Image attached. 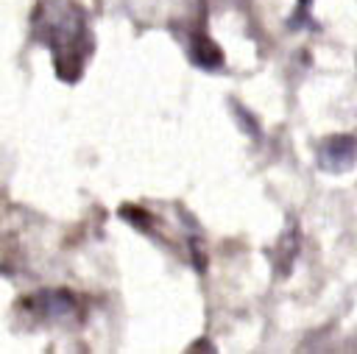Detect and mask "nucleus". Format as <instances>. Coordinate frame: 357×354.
I'll list each match as a JSON object with an SVG mask.
<instances>
[{
    "label": "nucleus",
    "instance_id": "obj_2",
    "mask_svg": "<svg viewBox=\"0 0 357 354\" xmlns=\"http://www.w3.org/2000/svg\"><path fill=\"white\" fill-rule=\"evenodd\" d=\"M357 164V137L332 134L318 145V167L326 173H346Z\"/></svg>",
    "mask_w": 357,
    "mask_h": 354
},
{
    "label": "nucleus",
    "instance_id": "obj_3",
    "mask_svg": "<svg viewBox=\"0 0 357 354\" xmlns=\"http://www.w3.org/2000/svg\"><path fill=\"white\" fill-rule=\"evenodd\" d=\"M22 307H28L33 315H42V318H64L75 309V295L70 290H39L28 295Z\"/></svg>",
    "mask_w": 357,
    "mask_h": 354
},
{
    "label": "nucleus",
    "instance_id": "obj_4",
    "mask_svg": "<svg viewBox=\"0 0 357 354\" xmlns=\"http://www.w3.org/2000/svg\"><path fill=\"white\" fill-rule=\"evenodd\" d=\"M190 50H192V61L201 64V67H206V70H215V67L223 64V53H220V47H218L206 33H192V39H190Z\"/></svg>",
    "mask_w": 357,
    "mask_h": 354
},
{
    "label": "nucleus",
    "instance_id": "obj_1",
    "mask_svg": "<svg viewBox=\"0 0 357 354\" xmlns=\"http://www.w3.org/2000/svg\"><path fill=\"white\" fill-rule=\"evenodd\" d=\"M45 42L53 53V64L64 81H75L84 70L86 56L92 53V39L86 33V20L84 11L73 3L64 0L61 6L47 3V17H45Z\"/></svg>",
    "mask_w": 357,
    "mask_h": 354
}]
</instances>
